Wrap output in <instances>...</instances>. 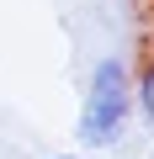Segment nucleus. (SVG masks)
Segmentation results:
<instances>
[{"mask_svg": "<svg viewBox=\"0 0 154 159\" xmlns=\"http://www.w3.org/2000/svg\"><path fill=\"white\" fill-rule=\"evenodd\" d=\"M53 159H85V154H53Z\"/></svg>", "mask_w": 154, "mask_h": 159, "instance_id": "obj_3", "label": "nucleus"}, {"mask_svg": "<svg viewBox=\"0 0 154 159\" xmlns=\"http://www.w3.org/2000/svg\"><path fill=\"white\" fill-rule=\"evenodd\" d=\"M133 111H143V122L154 127V58L133 74Z\"/></svg>", "mask_w": 154, "mask_h": 159, "instance_id": "obj_2", "label": "nucleus"}, {"mask_svg": "<svg viewBox=\"0 0 154 159\" xmlns=\"http://www.w3.org/2000/svg\"><path fill=\"white\" fill-rule=\"evenodd\" d=\"M133 122V64L128 58H96L91 85H85V106H80V143L85 148H112L122 143Z\"/></svg>", "mask_w": 154, "mask_h": 159, "instance_id": "obj_1", "label": "nucleus"}]
</instances>
